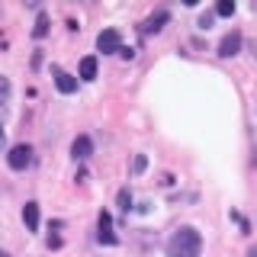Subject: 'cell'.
I'll list each match as a JSON object with an SVG mask.
<instances>
[{
    "mask_svg": "<svg viewBox=\"0 0 257 257\" xmlns=\"http://www.w3.org/2000/svg\"><path fill=\"white\" fill-rule=\"evenodd\" d=\"M247 257H257V247H251V251H247Z\"/></svg>",
    "mask_w": 257,
    "mask_h": 257,
    "instance_id": "obj_18",
    "label": "cell"
},
{
    "mask_svg": "<svg viewBox=\"0 0 257 257\" xmlns=\"http://www.w3.org/2000/svg\"><path fill=\"white\" fill-rule=\"evenodd\" d=\"M215 16H235V4H231V0H222V4L215 7Z\"/></svg>",
    "mask_w": 257,
    "mask_h": 257,
    "instance_id": "obj_13",
    "label": "cell"
},
{
    "mask_svg": "<svg viewBox=\"0 0 257 257\" xmlns=\"http://www.w3.org/2000/svg\"><path fill=\"white\" fill-rule=\"evenodd\" d=\"M32 36H36V39H45V36H48V16H45V13H39V20H36V29H32Z\"/></svg>",
    "mask_w": 257,
    "mask_h": 257,
    "instance_id": "obj_11",
    "label": "cell"
},
{
    "mask_svg": "<svg viewBox=\"0 0 257 257\" xmlns=\"http://www.w3.org/2000/svg\"><path fill=\"white\" fill-rule=\"evenodd\" d=\"M23 222H26L29 231L39 228V203H26V206H23Z\"/></svg>",
    "mask_w": 257,
    "mask_h": 257,
    "instance_id": "obj_9",
    "label": "cell"
},
{
    "mask_svg": "<svg viewBox=\"0 0 257 257\" xmlns=\"http://www.w3.org/2000/svg\"><path fill=\"white\" fill-rule=\"evenodd\" d=\"M212 20H215V13H203L199 16V29H212Z\"/></svg>",
    "mask_w": 257,
    "mask_h": 257,
    "instance_id": "obj_16",
    "label": "cell"
},
{
    "mask_svg": "<svg viewBox=\"0 0 257 257\" xmlns=\"http://www.w3.org/2000/svg\"><path fill=\"white\" fill-rule=\"evenodd\" d=\"M203 251V238H199L196 228H190V225H183V228H177L171 241H167V254L171 257H199Z\"/></svg>",
    "mask_w": 257,
    "mask_h": 257,
    "instance_id": "obj_1",
    "label": "cell"
},
{
    "mask_svg": "<svg viewBox=\"0 0 257 257\" xmlns=\"http://www.w3.org/2000/svg\"><path fill=\"white\" fill-rule=\"evenodd\" d=\"M119 55H122V58H128V61H132V58H135V48H125V45H122V48H119Z\"/></svg>",
    "mask_w": 257,
    "mask_h": 257,
    "instance_id": "obj_17",
    "label": "cell"
},
{
    "mask_svg": "<svg viewBox=\"0 0 257 257\" xmlns=\"http://www.w3.org/2000/svg\"><path fill=\"white\" fill-rule=\"evenodd\" d=\"M145 167H148V158H145V155H135V161H132V171H135V174H142Z\"/></svg>",
    "mask_w": 257,
    "mask_h": 257,
    "instance_id": "obj_15",
    "label": "cell"
},
{
    "mask_svg": "<svg viewBox=\"0 0 257 257\" xmlns=\"http://www.w3.org/2000/svg\"><path fill=\"white\" fill-rule=\"evenodd\" d=\"M96 228H100V231H96V241H100V244H119V238L116 235H112V215L109 212H100V219H96Z\"/></svg>",
    "mask_w": 257,
    "mask_h": 257,
    "instance_id": "obj_4",
    "label": "cell"
},
{
    "mask_svg": "<svg viewBox=\"0 0 257 257\" xmlns=\"http://www.w3.org/2000/svg\"><path fill=\"white\" fill-rule=\"evenodd\" d=\"M241 42H244V39H241V32H238V29H231L228 36H225L222 42H219V55H222V58H235V55L241 52Z\"/></svg>",
    "mask_w": 257,
    "mask_h": 257,
    "instance_id": "obj_5",
    "label": "cell"
},
{
    "mask_svg": "<svg viewBox=\"0 0 257 257\" xmlns=\"http://www.w3.org/2000/svg\"><path fill=\"white\" fill-rule=\"evenodd\" d=\"M167 20H171V13H167V10H161V13H155V16H148V23L142 26V32H145V36H151V32H161V26H164Z\"/></svg>",
    "mask_w": 257,
    "mask_h": 257,
    "instance_id": "obj_8",
    "label": "cell"
},
{
    "mask_svg": "<svg viewBox=\"0 0 257 257\" xmlns=\"http://www.w3.org/2000/svg\"><path fill=\"white\" fill-rule=\"evenodd\" d=\"M0 257H10V254H7V251H0Z\"/></svg>",
    "mask_w": 257,
    "mask_h": 257,
    "instance_id": "obj_19",
    "label": "cell"
},
{
    "mask_svg": "<svg viewBox=\"0 0 257 257\" xmlns=\"http://www.w3.org/2000/svg\"><path fill=\"white\" fill-rule=\"evenodd\" d=\"M96 48H100L103 55H112V52H119V48H122V36H119L116 29H103L100 36H96Z\"/></svg>",
    "mask_w": 257,
    "mask_h": 257,
    "instance_id": "obj_3",
    "label": "cell"
},
{
    "mask_svg": "<svg viewBox=\"0 0 257 257\" xmlns=\"http://www.w3.org/2000/svg\"><path fill=\"white\" fill-rule=\"evenodd\" d=\"M7 164H10L13 171H26V167L32 164V148L29 145H13L10 155H7Z\"/></svg>",
    "mask_w": 257,
    "mask_h": 257,
    "instance_id": "obj_2",
    "label": "cell"
},
{
    "mask_svg": "<svg viewBox=\"0 0 257 257\" xmlns=\"http://www.w3.org/2000/svg\"><path fill=\"white\" fill-rule=\"evenodd\" d=\"M80 77H84V80H93L96 77V58H93V55L80 58Z\"/></svg>",
    "mask_w": 257,
    "mask_h": 257,
    "instance_id": "obj_10",
    "label": "cell"
},
{
    "mask_svg": "<svg viewBox=\"0 0 257 257\" xmlns=\"http://www.w3.org/2000/svg\"><path fill=\"white\" fill-rule=\"evenodd\" d=\"M55 87H58L61 93H74V90H77V77H71L68 71L55 68Z\"/></svg>",
    "mask_w": 257,
    "mask_h": 257,
    "instance_id": "obj_7",
    "label": "cell"
},
{
    "mask_svg": "<svg viewBox=\"0 0 257 257\" xmlns=\"http://www.w3.org/2000/svg\"><path fill=\"white\" fill-rule=\"evenodd\" d=\"M71 155H74L77 161L90 158V155H93V142H90V135H77L74 145H71Z\"/></svg>",
    "mask_w": 257,
    "mask_h": 257,
    "instance_id": "obj_6",
    "label": "cell"
},
{
    "mask_svg": "<svg viewBox=\"0 0 257 257\" xmlns=\"http://www.w3.org/2000/svg\"><path fill=\"white\" fill-rule=\"evenodd\" d=\"M119 209H122V212L132 209V193H128V190H119Z\"/></svg>",
    "mask_w": 257,
    "mask_h": 257,
    "instance_id": "obj_14",
    "label": "cell"
},
{
    "mask_svg": "<svg viewBox=\"0 0 257 257\" xmlns=\"http://www.w3.org/2000/svg\"><path fill=\"white\" fill-rule=\"evenodd\" d=\"M10 90H13V87H10V80H7L4 74H0V106H4V103L10 100Z\"/></svg>",
    "mask_w": 257,
    "mask_h": 257,
    "instance_id": "obj_12",
    "label": "cell"
}]
</instances>
